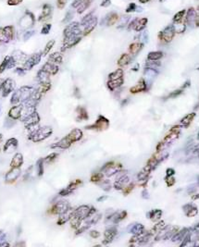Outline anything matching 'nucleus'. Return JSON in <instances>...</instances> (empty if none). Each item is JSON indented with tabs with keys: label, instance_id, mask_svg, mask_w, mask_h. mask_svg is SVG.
Returning a JSON list of instances; mask_svg holds the SVG:
<instances>
[{
	"label": "nucleus",
	"instance_id": "46",
	"mask_svg": "<svg viewBox=\"0 0 199 247\" xmlns=\"http://www.w3.org/2000/svg\"><path fill=\"white\" fill-rule=\"evenodd\" d=\"M1 140H2V134H0V142H1Z\"/></svg>",
	"mask_w": 199,
	"mask_h": 247
},
{
	"label": "nucleus",
	"instance_id": "48",
	"mask_svg": "<svg viewBox=\"0 0 199 247\" xmlns=\"http://www.w3.org/2000/svg\"><path fill=\"white\" fill-rule=\"evenodd\" d=\"M159 1H160V2H163V1H164V0H159Z\"/></svg>",
	"mask_w": 199,
	"mask_h": 247
},
{
	"label": "nucleus",
	"instance_id": "47",
	"mask_svg": "<svg viewBox=\"0 0 199 247\" xmlns=\"http://www.w3.org/2000/svg\"><path fill=\"white\" fill-rule=\"evenodd\" d=\"M2 86H3V83H2V84H0V89L2 88Z\"/></svg>",
	"mask_w": 199,
	"mask_h": 247
},
{
	"label": "nucleus",
	"instance_id": "35",
	"mask_svg": "<svg viewBox=\"0 0 199 247\" xmlns=\"http://www.w3.org/2000/svg\"><path fill=\"white\" fill-rule=\"evenodd\" d=\"M138 20H139V19H137V18L133 19L131 22H130V24H129V26H128V29H129V30H134L135 27L137 26V22H138Z\"/></svg>",
	"mask_w": 199,
	"mask_h": 247
},
{
	"label": "nucleus",
	"instance_id": "8",
	"mask_svg": "<svg viewBox=\"0 0 199 247\" xmlns=\"http://www.w3.org/2000/svg\"><path fill=\"white\" fill-rule=\"evenodd\" d=\"M34 20H35V19H34V14L31 13V12H29V11H26L25 16L21 19L20 24H21V26H23V27H24L25 24H26V25H27L26 28H29V27H31V26H33Z\"/></svg>",
	"mask_w": 199,
	"mask_h": 247
},
{
	"label": "nucleus",
	"instance_id": "4",
	"mask_svg": "<svg viewBox=\"0 0 199 247\" xmlns=\"http://www.w3.org/2000/svg\"><path fill=\"white\" fill-rule=\"evenodd\" d=\"M81 39H82V37L80 35H71V36L65 37L62 50H64L66 48H70L71 46L75 45L76 44H78L81 41Z\"/></svg>",
	"mask_w": 199,
	"mask_h": 247
},
{
	"label": "nucleus",
	"instance_id": "43",
	"mask_svg": "<svg viewBox=\"0 0 199 247\" xmlns=\"http://www.w3.org/2000/svg\"><path fill=\"white\" fill-rule=\"evenodd\" d=\"M34 34V33L33 32V31H31V32H30V31H28V32H27V33H26V34H24V37H25L24 39H25V40H27L28 38H29V37H31V36H32V35H33Z\"/></svg>",
	"mask_w": 199,
	"mask_h": 247
},
{
	"label": "nucleus",
	"instance_id": "27",
	"mask_svg": "<svg viewBox=\"0 0 199 247\" xmlns=\"http://www.w3.org/2000/svg\"><path fill=\"white\" fill-rule=\"evenodd\" d=\"M163 57V53L160 51H155V52H151L148 54V59L149 60H157L159 58H161Z\"/></svg>",
	"mask_w": 199,
	"mask_h": 247
},
{
	"label": "nucleus",
	"instance_id": "31",
	"mask_svg": "<svg viewBox=\"0 0 199 247\" xmlns=\"http://www.w3.org/2000/svg\"><path fill=\"white\" fill-rule=\"evenodd\" d=\"M9 58H10V57H6L5 59L3 60V62L1 63V65H0V74H1V73L5 71V69L7 68V64H9Z\"/></svg>",
	"mask_w": 199,
	"mask_h": 247
},
{
	"label": "nucleus",
	"instance_id": "23",
	"mask_svg": "<svg viewBox=\"0 0 199 247\" xmlns=\"http://www.w3.org/2000/svg\"><path fill=\"white\" fill-rule=\"evenodd\" d=\"M145 89V83L143 80H141L139 82V83L137 84V85H135L134 87H133L131 89V92L133 93V94H135V93H140V92H143L144 90Z\"/></svg>",
	"mask_w": 199,
	"mask_h": 247
},
{
	"label": "nucleus",
	"instance_id": "44",
	"mask_svg": "<svg viewBox=\"0 0 199 247\" xmlns=\"http://www.w3.org/2000/svg\"><path fill=\"white\" fill-rule=\"evenodd\" d=\"M91 236H93V237H98L99 236V233L97 232V231H92V233H91Z\"/></svg>",
	"mask_w": 199,
	"mask_h": 247
},
{
	"label": "nucleus",
	"instance_id": "9",
	"mask_svg": "<svg viewBox=\"0 0 199 247\" xmlns=\"http://www.w3.org/2000/svg\"><path fill=\"white\" fill-rule=\"evenodd\" d=\"M20 168H12L11 170H9L6 175L7 182H13L16 181L20 176Z\"/></svg>",
	"mask_w": 199,
	"mask_h": 247
},
{
	"label": "nucleus",
	"instance_id": "21",
	"mask_svg": "<svg viewBox=\"0 0 199 247\" xmlns=\"http://www.w3.org/2000/svg\"><path fill=\"white\" fill-rule=\"evenodd\" d=\"M185 13L186 11L183 9V10H181L179 12H177L175 15H174V17L172 19L173 20V23H179V22H182V19L184 18L185 16Z\"/></svg>",
	"mask_w": 199,
	"mask_h": 247
},
{
	"label": "nucleus",
	"instance_id": "3",
	"mask_svg": "<svg viewBox=\"0 0 199 247\" xmlns=\"http://www.w3.org/2000/svg\"><path fill=\"white\" fill-rule=\"evenodd\" d=\"M97 24V18L96 17H93L90 20H88L87 22H85V24H81V26L83 27V30H82V33H83V35H87L89 34L92 31H93L95 29V27L96 26Z\"/></svg>",
	"mask_w": 199,
	"mask_h": 247
},
{
	"label": "nucleus",
	"instance_id": "26",
	"mask_svg": "<svg viewBox=\"0 0 199 247\" xmlns=\"http://www.w3.org/2000/svg\"><path fill=\"white\" fill-rule=\"evenodd\" d=\"M52 63H61L62 62V56L59 53H54L49 57V62Z\"/></svg>",
	"mask_w": 199,
	"mask_h": 247
},
{
	"label": "nucleus",
	"instance_id": "14",
	"mask_svg": "<svg viewBox=\"0 0 199 247\" xmlns=\"http://www.w3.org/2000/svg\"><path fill=\"white\" fill-rule=\"evenodd\" d=\"M22 164H23V157H22L21 154L18 153L12 158L10 166L11 168H20Z\"/></svg>",
	"mask_w": 199,
	"mask_h": 247
},
{
	"label": "nucleus",
	"instance_id": "30",
	"mask_svg": "<svg viewBox=\"0 0 199 247\" xmlns=\"http://www.w3.org/2000/svg\"><path fill=\"white\" fill-rule=\"evenodd\" d=\"M54 44H55V41L54 40H51V41H49L47 44V45H45V47H44V56H45V55H47V54L49 53V51L51 50V48L53 47V45H54Z\"/></svg>",
	"mask_w": 199,
	"mask_h": 247
},
{
	"label": "nucleus",
	"instance_id": "7",
	"mask_svg": "<svg viewBox=\"0 0 199 247\" xmlns=\"http://www.w3.org/2000/svg\"><path fill=\"white\" fill-rule=\"evenodd\" d=\"M52 11H53V9H52V7L50 5H48V4L44 5V7H43V12L41 13L38 20H39V21H45V20H47L48 19L51 18Z\"/></svg>",
	"mask_w": 199,
	"mask_h": 247
},
{
	"label": "nucleus",
	"instance_id": "45",
	"mask_svg": "<svg viewBox=\"0 0 199 247\" xmlns=\"http://www.w3.org/2000/svg\"><path fill=\"white\" fill-rule=\"evenodd\" d=\"M149 1H150V0H139V2L142 3V4H145V3H147Z\"/></svg>",
	"mask_w": 199,
	"mask_h": 247
},
{
	"label": "nucleus",
	"instance_id": "25",
	"mask_svg": "<svg viewBox=\"0 0 199 247\" xmlns=\"http://www.w3.org/2000/svg\"><path fill=\"white\" fill-rule=\"evenodd\" d=\"M17 146H18V141H17V139L11 138V139H9V140L7 142V144H5L4 149H5V151H7V150H9L10 147L16 148Z\"/></svg>",
	"mask_w": 199,
	"mask_h": 247
},
{
	"label": "nucleus",
	"instance_id": "28",
	"mask_svg": "<svg viewBox=\"0 0 199 247\" xmlns=\"http://www.w3.org/2000/svg\"><path fill=\"white\" fill-rule=\"evenodd\" d=\"M122 75H123V71H122V69H117L116 71L111 73L109 75V78H110V81L112 80H118V79H120Z\"/></svg>",
	"mask_w": 199,
	"mask_h": 247
},
{
	"label": "nucleus",
	"instance_id": "1",
	"mask_svg": "<svg viewBox=\"0 0 199 247\" xmlns=\"http://www.w3.org/2000/svg\"><path fill=\"white\" fill-rule=\"evenodd\" d=\"M175 34V30H174V25L171 24L169 26H167L162 32H160L158 34L159 39L165 42V43H170L172 41L173 37Z\"/></svg>",
	"mask_w": 199,
	"mask_h": 247
},
{
	"label": "nucleus",
	"instance_id": "29",
	"mask_svg": "<svg viewBox=\"0 0 199 247\" xmlns=\"http://www.w3.org/2000/svg\"><path fill=\"white\" fill-rule=\"evenodd\" d=\"M195 113H192V114H189V115H187L186 117L183 119L182 120V124H184L185 126H187V125H189L190 123H191V121L193 120V119L195 118Z\"/></svg>",
	"mask_w": 199,
	"mask_h": 247
},
{
	"label": "nucleus",
	"instance_id": "33",
	"mask_svg": "<svg viewBox=\"0 0 199 247\" xmlns=\"http://www.w3.org/2000/svg\"><path fill=\"white\" fill-rule=\"evenodd\" d=\"M0 42L1 43H7V42H9V39L6 37L4 32H3V28H0Z\"/></svg>",
	"mask_w": 199,
	"mask_h": 247
},
{
	"label": "nucleus",
	"instance_id": "40",
	"mask_svg": "<svg viewBox=\"0 0 199 247\" xmlns=\"http://www.w3.org/2000/svg\"><path fill=\"white\" fill-rule=\"evenodd\" d=\"M73 17V13L71 11H68L67 14H66V17L65 19L63 20V22H66V21H70L71 20V18Z\"/></svg>",
	"mask_w": 199,
	"mask_h": 247
},
{
	"label": "nucleus",
	"instance_id": "20",
	"mask_svg": "<svg viewBox=\"0 0 199 247\" xmlns=\"http://www.w3.org/2000/svg\"><path fill=\"white\" fill-rule=\"evenodd\" d=\"M147 21L148 20L147 18H142V19H139L138 20V22H137V26L135 27V31H137V32H140V31L144 30V27L147 26Z\"/></svg>",
	"mask_w": 199,
	"mask_h": 247
},
{
	"label": "nucleus",
	"instance_id": "36",
	"mask_svg": "<svg viewBox=\"0 0 199 247\" xmlns=\"http://www.w3.org/2000/svg\"><path fill=\"white\" fill-rule=\"evenodd\" d=\"M92 14H93V12H91V13L87 14L85 17H83V18H82V22H81V24H85V22H87L88 20H91L92 18H93L94 16H93V15H92Z\"/></svg>",
	"mask_w": 199,
	"mask_h": 247
},
{
	"label": "nucleus",
	"instance_id": "10",
	"mask_svg": "<svg viewBox=\"0 0 199 247\" xmlns=\"http://www.w3.org/2000/svg\"><path fill=\"white\" fill-rule=\"evenodd\" d=\"M119 18H120V17H119L118 13H116V12H110V13H109V14L105 17V19L103 20V22L105 21L106 24L108 25V26H112V25H114L116 22H118Z\"/></svg>",
	"mask_w": 199,
	"mask_h": 247
},
{
	"label": "nucleus",
	"instance_id": "2",
	"mask_svg": "<svg viewBox=\"0 0 199 247\" xmlns=\"http://www.w3.org/2000/svg\"><path fill=\"white\" fill-rule=\"evenodd\" d=\"M82 33V30L81 29V24L78 22H71L69 24L64 30V36H71V35H80Z\"/></svg>",
	"mask_w": 199,
	"mask_h": 247
},
{
	"label": "nucleus",
	"instance_id": "24",
	"mask_svg": "<svg viewBox=\"0 0 199 247\" xmlns=\"http://www.w3.org/2000/svg\"><path fill=\"white\" fill-rule=\"evenodd\" d=\"M143 47V44L141 43H133L131 45H130V47H129V51L131 52L132 54H136V53H138Z\"/></svg>",
	"mask_w": 199,
	"mask_h": 247
},
{
	"label": "nucleus",
	"instance_id": "39",
	"mask_svg": "<svg viewBox=\"0 0 199 247\" xmlns=\"http://www.w3.org/2000/svg\"><path fill=\"white\" fill-rule=\"evenodd\" d=\"M85 1V0H74V1L72 2L71 4V7H73V9H77V7Z\"/></svg>",
	"mask_w": 199,
	"mask_h": 247
},
{
	"label": "nucleus",
	"instance_id": "18",
	"mask_svg": "<svg viewBox=\"0 0 199 247\" xmlns=\"http://www.w3.org/2000/svg\"><path fill=\"white\" fill-rule=\"evenodd\" d=\"M3 32H4L6 37L9 39V41L13 39V36H14V28H13V26H7V27L3 28Z\"/></svg>",
	"mask_w": 199,
	"mask_h": 247
},
{
	"label": "nucleus",
	"instance_id": "17",
	"mask_svg": "<svg viewBox=\"0 0 199 247\" xmlns=\"http://www.w3.org/2000/svg\"><path fill=\"white\" fill-rule=\"evenodd\" d=\"M93 2V0H85V1H83L78 7H77V12L79 13V14H82V13H83L85 12L88 7H90V5H91V3Z\"/></svg>",
	"mask_w": 199,
	"mask_h": 247
},
{
	"label": "nucleus",
	"instance_id": "19",
	"mask_svg": "<svg viewBox=\"0 0 199 247\" xmlns=\"http://www.w3.org/2000/svg\"><path fill=\"white\" fill-rule=\"evenodd\" d=\"M130 61H131V58H130V56L128 55V54H123V55L120 57V58L119 59L118 65L120 66V67H124V66L129 64Z\"/></svg>",
	"mask_w": 199,
	"mask_h": 247
},
{
	"label": "nucleus",
	"instance_id": "42",
	"mask_svg": "<svg viewBox=\"0 0 199 247\" xmlns=\"http://www.w3.org/2000/svg\"><path fill=\"white\" fill-rule=\"evenodd\" d=\"M110 4H111L110 0H103L102 3L100 4V6H101V7H108Z\"/></svg>",
	"mask_w": 199,
	"mask_h": 247
},
{
	"label": "nucleus",
	"instance_id": "37",
	"mask_svg": "<svg viewBox=\"0 0 199 247\" xmlns=\"http://www.w3.org/2000/svg\"><path fill=\"white\" fill-rule=\"evenodd\" d=\"M23 0H7V5L9 6H17L20 4Z\"/></svg>",
	"mask_w": 199,
	"mask_h": 247
},
{
	"label": "nucleus",
	"instance_id": "11",
	"mask_svg": "<svg viewBox=\"0 0 199 247\" xmlns=\"http://www.w3.org/2000/svg\"><path fill=\"white\" fill-rule=\"evenodd\" d=\"M195 18H196V10L194 7H190L185 15V22L187 24H192V23H195Z\"/></svg>",
	"mask_w": 199,
	"mask_h": 247
},
{
	"label": "nucleus",
	"instance_id": "15",
	"mask_svg": "<svg viewBox=\"0 0 199 247\" xmlns=\"http://www.w3.org/2000/svg\"><path fill=\"white\" fill-rule=\"evenodd\" d=\"M43 71L48 74H56L58 71V68L52 62H47L43 67Z\"/></svg>",
	"mask_w": 199,
	"mask_h": 247
},
{
	"label": "nucleus",
	"instance_id": "22",
	"mask_svg": "<svg viewBox=\"0 0 199 247\" xmlns=\"http://www.w3.org/2000/svg\"><path fill=\"white\" fill-rule=\"evenodd\" d=\"M174 25V30H175V33H178V34H182L185 31L186 29V23L184 22H179V23H173Z\"/></svg>",
	"mask_w": 199,
	"mask_h": 247
},
{
	"label": "nucleus",
	"instance_id": "16",
	"mask_svg": "<svg viewBox=\"0 0 199 247\" xmlns=\"http://www.w3.org/2000/svg\"><path fill=\"white\" fill-rule=\"evenodd\" d=\"M108 126H109V120H106V119L101 117L95 122V125L88 127V128H95V129H97V130H105Z\"/></svg>",
	"mask_w": 199,
	"mask_h": 247
},
{
	"label": "nucleus",
	"instance_id": "6",
	"mask_svg": "<svg viewBox=\"0 0 199 247\" xmlns=\"http://www.w3.org/2000/svg\"><path fill=\"white\" fill-rule=\"evenodd\" d=\"M41 59V54H34L32 57H30V58H28L25 63H24V68L25 69H30L32 68L34 66H35L36 64L39 63V61Z\"/></svg>",
	"mask_w": 199,
	"mask_h": 247
},
{
	"label": "nucleus",
	"instance_id": "13",
	"mask_svg": "<svg viewBox=\"0 0 199 247\" xmlns=\"http://www.w3.org/2000/svg\"><path fill=\"white\" fill-rule=\"evenodd\" d=\"M14 85H15V84H14V82H13V81H12V80L9 79V80L5 81V82H3V86H2L3 91H4L3 96H7V95H9V93L13 90Z\"/></svg>",
	"mask_w": 199,
	"mask_h": 247
},
{
	"label": "nucleus",
	"instance_id": "32",
	"mask_svg": "<svg viewBox=\"0 0 199 247\" xmlns=\"http://www.w3.org/2000/svg\"><path fill=\"white\" fill-rule=\"evenodd\" d=\"M50 29H51V24L50 23H47V24H44L42 31H41V33L43 34H47L49 32H50Z\"/></svg>",
	"mask_w": 199,
	"mask_h": 247
},
{
	"label": "nucleus",
	"instance_id": "12",
	"mask_svg": "<svg viewBox=\"0 0 199 247\" xmlns=\"http://www.w3.org/2000/svg\"><path fill=\"white\" fill-rule=\"evenodd\" d=\"M22 106L21 105L20 106H13L12 109L9 110V117L14 119H18L21 117V111H22Z\"/></svg>",
	"mask_w": 199,
	"mask_h": 247
},
{
	"label": "nucleus",
	"instance_id": "38",
	"mask_svg": "<svg viewBox=\"0 0 199 247\" xmlns=\"http://www.w3.org/2000/svg\"><path fill=\"white\" fill-rule=\"evenodd\" d=\"M68 0H58V2H57V5H58V7L59 9H62L63 7H65L66 3H67Z\"/></svg>",
	"mask_w": 199,
	"mask_h": 247
},
{
	"label": "nucleus",
	"instance_id": "41",
	"mask_svg": "<svg viewBox=\"0 0 199 247\" xmlns=\"http://www.w3.org/2000/svg\"><path fill=\"white\" fill-rule=\"evenodd\" d=\"M101 178H102V176L100 175V174H95V175H93L92 176V178H91V181H99L101 180Z\"/></svg>",
	"mask_w": 199,
	"mask_h": 247
},
{
	"label": "nucleus",
	"instance_id": "34",
	"mask_svg": "<svg viewBox=\"0 0 199 247\" xmlns=\"http://www.w3.org/2000/svg\"><path fill=\"white\" fill-rule=\"evenodd\" d=\"M136 7H137V6H136L134 3H131V4H130V5L128 6L127 9H126V12H127V13L134 12V11H136Z\"/></svg>",
	"mask_w": 199,
	"mask_h": 247
},
{
	"label": "nucleus",
	"instance_id": "5",
	"mask_svg": "<svg viewBox=\"0 0 199 247\" xmlns=\"http://www.w3.org/2000/svg\"><path fill=\"white\" fill-rule=\"evenodd\" d=\"M82 133L81 132L80 130L76 129V130H73L72 132L70 134H69L68 136H66L64 139L66 140V142L71 145L73 142H76V141L80 140V139L82 138Z\"/></svg>",
	"mask_w": 199,
	"mask_h": 247
}]
</instances>
